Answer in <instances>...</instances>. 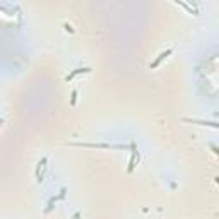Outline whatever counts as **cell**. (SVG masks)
<instances>
[{
	"label": "cell",
	"mask_w": 219,
	"mask_h": 219,
	"mask_svg": "<svg viewBox=\"0 0 219 219\" xmlns=\"http://www.w3.org/2000/svg\"><path fill=\"white\" fill-rule=\"evenodd\" d=\"M75 99H77V91H72V99H70V104H72V106L75 104Z\"/></svg>",
	"instance_id": "3957f363"
},
{
	"label": "cell",
	"mask_w": 219,
	"mask_h": 219,
	"mask_svg": "<svg viewBox=\"0 0 219 219\" xmlns=\"http://www.w3.org/2000/svg\"><path fill=\"white\" fill-rule=\"evenodd\" d=\"M89 70H91L89 67H84V69H75L74 72H70V74H69L67 77H65V81L69 82V81H72V79L75 77V75H79V74H81V72H82V74H84V72H89Z\"/></svg>",
	"instance_id": "7a4b0ae2"
},
{
	"label": "cell",
	"mask_w": 219,
	"mask_h": 219,
	"mask_svg": "<svg viewBox=\"0 0 219 219\" xmlns=\"http://www.w3.org/2000/svg\"><path fill=\"white\" fill-rule=\"evenodd\" d=\"M74 219H81V214H79V212H75V214H74Z\"/></svg>",
	"instance_id": "277c9868"
},
{
	"label": "cell",
	"mask_w": 219,
	"mask_h": 219,
	"mask_svg": "<svg viewBox=\"0 0 219 219\" xmlns=\"http://www.w3.org/2000/svg\"><path fill=\"white\" fill-rule=\"evenodd\" d=\"M171 52H173V50H171V48H168L166 52H161V53H159V57H158V58H156V60H154V62L151 63V65H149V69H156L158 65H159V63L163 62V60H166L168 57L171 55Z\"/></svg>",
	"instance_id": "6da1fadb"
},
{
	"label": "cell",
	"mask_w": 219,
	"mask_h": 219,
	"mask_svg": "<svg viewBox=\"0 0 219 219\" xmlns=\"http://www.w3.org/2000/svg\"><path fill=\"white\" fill-rule=\"evenodd\" d=\"M2 123H4V120H0V127H2Z\"/></svg>",
	"instance_id": "5b68a950"
}]
</instances>
